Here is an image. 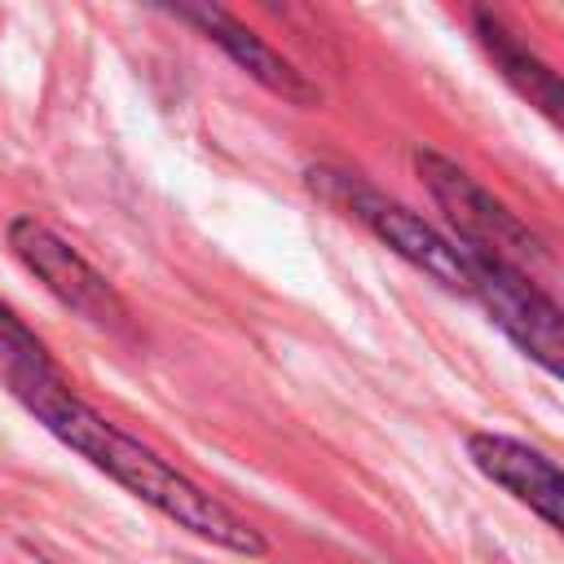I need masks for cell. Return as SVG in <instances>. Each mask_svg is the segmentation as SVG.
<instances>
[{
	"label": "cell",
	"mask_w": 564,
	"mask_h": 564,
	"mask_svg": "<svg viewBox=\"0 0 564 564\" xmlns=\"http://www.w3.org/2000/svg\"><path fill=\"white\" fill-rule=\"evenodd\" d=\"M18 401L79 458H88L97 471H106L115 485H123L132 498H141L145 507H154L159 516H167L176 529L225 546L234 555L260 560L269 555L264 533L238 516L234 507H225L212 489H203L194 476H185L176 463H167L159 449H150L145 441H137L132 432H123L119 423H110L106 414H97L70 383L66 375L53 370H31V375H9Z\"/></svg>",
	"instance_id": "cell-1"
},
{
	"label": "cell",
	"mask_w": 564,
	"mask_h": 564,
	"mask_svg": "<svg viewBox=\"0 0 564 564\" xmlns=\"http://www.w3.org/2000/svg\"><path fill=\"white\" fill-rule=\"evenodd\" d=\"M308 189L322 203H330L335 212H344L348 220L366 225L405 264H414L419 273H427L445 291L471 300V256L454 238H445L436 225H427L419 212L401 207L397 198L379 194L375 185H366L361 176L339 172V167H308Z\"/></svg>",
	"instance_id": "cell-2"
},
{
	"label": "cell",
	"mask_w": 564,
	"mask_h": 564,
	"mask_svg": "<svg viewBox=\"0 0 564 564\" xmlns=\"http://www.w3.org/2000/svg\"><path fill=\"white\" fill-rule=\"evenodd\" d=\"M414 172L423 189L432 194V203L445 212L454 242L467 256H489V260H507L520 269L524 260H542L538 234L502 198H494L467 167H458L454 159L436 150H414Z\"/></svg>",
	"instance_id": "cell-3"
},
{
	"label": "cell",
	"mask_w": 564,
	"mask_h": 564,
	"mask_svg": "<svg viewBox=\"0 0 564 564\" xmlns=\"http://www.w3.org/2000/svg\"><path fill=\"white\" fill-rule=\"evenodd\" d=\"M13 256L22 260L26 273H35L44 282V291L70 308L75 317H84L88 326L97 330H110V335H128L132 330V308L128 300L115 291V282L93 269L66 238H57L44 220L35 216H13L9 229H4Z\"/></svg>",
	"instance_id": "cell-4"
},
{
	"label": "cell",
	"mask_w": 564,
	"mask_h": 564,
	"mask_svg": "<svg viewBox=\"0 0 564 564\" xmlns=\"http://www.w3.org/2000/svg\"><path fill=\"white\" fill-rule=\"evenodd\" d=\"M471 300L533 366L564 379V308L520 264L471 256Z\"/></svg>",
	"instance_id": "cell-5"
},
{
	"label": "cell",
	"mask_w": 564,
	"mask_h": 564,
	"mask_svg": "<svg viewBox=\"0 0 564 564\" xmlns=\"http://www.w3.org/2000/svg\"><path fill=\"white\" fill-rule=\"evenodd\" d=\"M181 22H189L203 40H212L238 70H247L260 88H269L273 97H282V101H291V106H300V110H317L322 106V88L291 62V57H282L273 44H264L247 22H238L229 9H220V4H176L172 9Z\"/></svg>",
	"instance_id": "cell-6"
},
{
	"label": "cell",
	"mask_w": 564,
	"mask_h": 564,
	"mask_svg": "<svg viewBox=\"0 0 564 564\" xmlns=\"http://www.w3.org/2000/svg\"><path fill=\"white\" fill-rule=\"evenodd\" d=\"M467 458L485 480L507 489L520 507H529L538 520H546L555 533H564V467L551 463L542 449L502 436V432H471Z\"/></svg>",
	"instance_id": "cell-7"
},
{
	"label": "cell",
	"mask_w": 564,
	"mask_h": 564,
	"mask_svg": "<svg viewBox=\"0 0 564 564\" xmlns=\"http://www.w3.org/2000/svg\"><path fill=\"white\" fill-rule=\"evenodd\" d=\"M471 31L480 40V48L489 53L494 70L538 110L546 115L560 132H564V75L555 66H546L524 40H516V31H507L502 18L485 13V9H471Z\"/></svg>",
	"instance_id": "cell-8"
},
{
	"label": "cell",
	"mask_w": 564,
	"mask_h": 564,
	"mask_svg": "<svg viewBox=\"0 0 564 564\" xmlns=\"http://www.w3.org/2000/svg\"><path fill=\"white\" fill-rule=\"evenodd\" d=\"M0 361L4 375H31V370H53L57 361L48 357V348L40 344L35 330H26V322L0 300Z\"/></svg>",
	"instance_id": "cell-9"
}]
</instances>
